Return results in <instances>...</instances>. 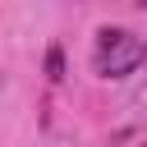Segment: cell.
I'll return each mask as SVG.
<instances>
[{
  "instance_id": "1",
  "label": "cell",
  "mask_w": 147,
  "mask_h": 147,
  "mask_svg": "<svg viewBox=\"0 0 147 147\" xmlns=\"http://www.w3.org/2000/svg\"><path fill=\"white\" fill-rule=\"evenodd\" d=\"M147 60V41L129 28H101L96 32V55H92V69L101 78H129L138 64Z\"/></svg>"
}]
</instances>
